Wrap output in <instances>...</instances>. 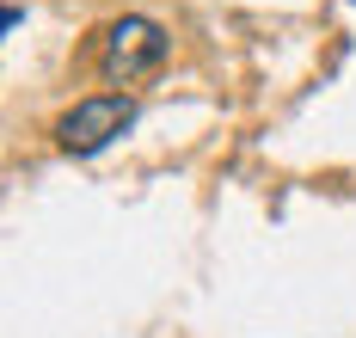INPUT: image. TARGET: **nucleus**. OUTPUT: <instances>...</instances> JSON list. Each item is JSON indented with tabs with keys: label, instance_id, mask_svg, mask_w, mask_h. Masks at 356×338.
Listing matches in <instances>:
<instances>
[{
	"label": "nucleus",
	"instance_id": "f257e3e1",
	"mask_svg": "<svg viewBox=\"0 0 356 338\" xmlns=\"http://www.w3.org/2000/svg\"><path fill=\"white\" fill-rule=\"evenodd\" d=\"M166 49H172V38H166L160 19H147V13H123V19H111V31H105L99 68H105L111 80H123V86H136V80L160 74Z\"/></svg>",
	"mask_w": 356,
	"mask_h": 338
},
{
	"label": "nucleus",
	"instance_id": "f03ea898",
	"mask_svg": "<svg viewBox=\"0 0 356 338\" xmlns=\"http://www.w3.org/2000/svg\"><path fill=\"white\" fill-rule=\"evenodd\" d=\"M129 123H136V99H129V92H92V99H80V105L62 111L56 142L68 154H105Z\"/></svg>",
	"mask_w": 356,
	"mask_h": 338
}]
</instances>
